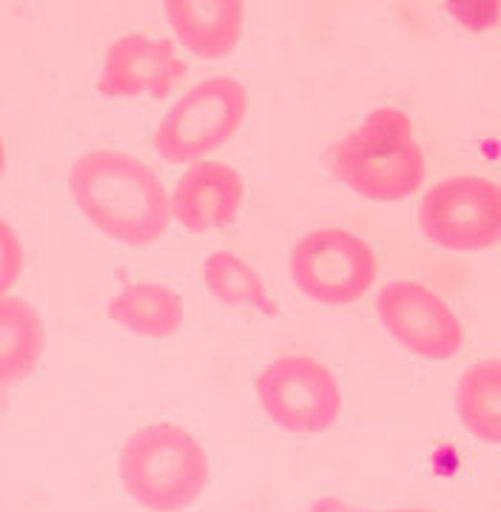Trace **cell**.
<instances>
[{"label": "cell", "instance_id": "14", "mask_svg": "<svg viewBox=\"0 0 501 512\" xmlns=\"http://www.w3.org/2000/svg\"><path fill=\"white\" fill-rule=\"evenodd\" d=\"M456 413L470 436L501 447V359L470 365L456 384Z\"/></svg>", "mask_w": 501, "mask_h": 512}, {"label": "cell", "instance_id": "4", "mask_svg": "<svg viewBox=\"0 0 501 512\" xmlns=\"http://www.w3.org/2000/svg\"><path fill=\"white\" fill-rule=\"evenodd\" d=\"M251 97L237 77L217 74L191 86L154 131L157 154L174 165L203 163L245 123Z\"/></svg>", "mask_w": 501, "mask_h": 512}, {"label": "cell", "instance_id": "11", "mask_svg": "<svg viewBox=\"0 0 501 512\" xmlns=\"http://www.w3.org/2000/svg\"><path fill=\"white\" fill-rule=\"evenodd\" d=\"M163 9L183 49L200 60H223L240 43L245 26L240 0H168Z\"/></svg>", "mask_w": 501, "mask_h": 512}, {"label": "cell", "instance_id": "7", "mask_svg": "<svg viewBox=\"0 0 501 512\" xmlns=\"http://www.w3.org/2000/svg\"><path fill=\"white\" fill-rule=\"evenodd\" d=\"M419 228L447 251H484L501 242V185L487 177H447L419 202Z\"/></svg>", "mask_w": 501, "mask_h": 512}, {"label": "cell", "instance_id": "8", "mask_svg": "<svg viewBox=\"0 0 501 512\" xmlns=\"http://www.w3.org/2000/svg\"><path fill=\"white\" fill-rule=\"evenodd\" d=\"M376 313L390 336L419 359L447 362L464 345L456 311L419 282H388L376 296Z\"/></svg>", "mask_w": 501, "mask_h": 512}, {"label": "cell", "instance_id": "20", "mask_svg": "<svg viewBox=\"0 0 501 512\" xmlns=\"http://www.w3.org/2000/svg\"><path fill=\"white\" fill-rule=\"evenodd\" d=\"M388 512H430V510H388Z\"/></svg>", "mask_w": 501, "mask_h": 512}, {"label": "cell", "instance_id": "3", "mask_svg": "<svg viewBox=\"0 0 501 512\" xmlns=\"http://www.w3.org/2000/svg\"><path fill=\"white\" fill-rule=\"evenodd\" d=\"M117 476L137 507L149 512H183L205 493L211 464L203 444L186 427L154 421L131 433L120 447Z\"/></svg>", "mask_w": 501, "mask_h": 512}, {"label": "cell", "instance_id": "17", "mask_svg": "<svg viewBox=\"0 0 501 512\" xmlns=\"http://www.w3.org/2000/svg\"><path fill=\"white\" fill-rule=\"evenodd\" d=\"M308 512H368V510H356L351 504H345V501H339V498H319L311 504V510Z\"/></svg>", "mask_w": 501, "mask_h": 512}, {"label": "cell", "instance_id": "16", "mask_svg": "<svg viewBox=\"0 0 501 512\" xmlns=\"http://www.w3.org/2000/svg\"><path fill=\"white\" fill-rule=\"evenodd\" d=\"M20 271H23V242L9 222L0 220V296H6L9 288L18 282Z\"/></svg>", "mask_w": 501, "mask_h": 512}, {"label": "cell", "instance_id": "19", "mask_svg": "<svg viewBox=\"0 0 501 512\" xmlns=\"http://www.w3.org/2000/svg\"><path fill=\"white\" fill-rule=\"evenodd\" d=\"M6 171V146H3V137H0V177Z\"/></svg>", "mask_w": 501, "mask_h": 512}, {"label": "cell", "instance_id": "13", "mask_svg": "<svg viewBox=\"0 0 501 512\" xmlns=\"http://www.w3.org/2000/svg\"><path fill=\"white\" fill-rule=\"evenodd\" d=\"M46 348L40 313L18 296H0V390L26 382Z\"/></svg>", "mask_w": 501, "mask_h": 512}, {"label": "cell", "instance_id": "2", "mask_svg": "<svg viewBox=\"0 0 501 512\" xmlns=\"http://www.w3.org/2000/svg\"><path fill=\"white\" fill-rule=\"evenodd\" d=\"M328 165L356 197L373 202L408 200L425 183V154L413 120L402 109H373L348 137H342Z\"/></svg>", "mask_w": 501, "mask_h": 512}, {"label": "cell", "instance_id": "15", "mask_svg": "<svg viewBox=\"0 0 501 512\" xmlns=\"http://www.w3.org/2000/svg\"><path fill=\"white\" fill-rule=\"evenodd\" d=\"M203 282L223 305H245L265 316H277V302L265 288L262 276L231 251H214L203 262Z\"/></svg>", "mask_w": 501, "mask_h": 512}, {"label": "cell", "instance_id": "5", "mask_svg": "<svg viewBox=\"0 0 501 512\" xmlns=\"http://www.w3.org/2000/svg\"><path fill=\"white\" fill-rule=\"evenodd\" d=\"M291 279L311 302L342 308L362 299L376 282V254L345 228H316L291 251Z\"/></svg>", "mask_w": 501, "mask_h": 512}, {"label": "cell", "instance_id": "18", "mask_svg": "<svg viewBox=\"0 0 501 512\" xmlns=\"http://www.w3.org/2000/svg\"><path fill=\"white\" fill-rule=\"evenodd\" d=\"M6 407H9V390H0V419L6 416Z\"/></svg>", "mask_w": 501, "mask_h": 512}, {"label": "cell", "instance_id": "10", "mask_svg": "<svg viewBox=\"0 0 501 512\" xmlns=\"http://www.w3.org/2000/svg\"><path fill=\"white\" fill-rule=\"evenodd\" d=\"M245 183L234 165L203 160L188 165L180 183L171 191V220L191 234L223 231L240 214Z\"/></svg>", "mask_w": 501, "mask_h": 512}, {"label": "cell", "instance_id": "12", "mask_svg": "<svg viewBox=\"0 0 501 512\" xmlns=\"http://www.w3.org/2000/svg\"><path fill=\"white\" fill-rule=\"evenodd\" d=\"M109 319L143 339H168L183 328V296L160 282H134L109 302Z\"/></svg>", "mask_w": 501, "mask_h": 512}, {"label": "cell", "instance_id": "6", "mask_svg": "<svg viewBox=\"0 0 501 512\" xmlns=\"http://www.w3.org/2000/svg\"><path fill=\"white\" fill-rule=\"evenodd\" d=\"M257 399L265 416L288 433L331 430L342 413V390L336 376L305 353H288L262 367Z\"/></svg>", "mask_w": 501, "mask_h": 512}, {"label": "cell", "instance_id": "9", "mask_svg": "<svg viewBox=\"0 0 501 512\" xmlns=\"http://www.w3.org/2000/svg\"><path fill=\"white\" fill-rule=\"evenodd\" d=\"M186 77V63L168 37H149L131 32L114 40L106 49L103 69L97 77V92L109 100L151 97L166 100L174 86Z\"/></svg>", "mask_w": 501, "mask_h": 512}, {"label": "cell", "instance_id": "1", "mask_svg": "<svg viewBox=\"0 0 501 512\" xmlns=\"http://www.w3.org/2000/svg\"><path fill=\"white\" fill-rule=\"evenodd\" d=\"M69 188L83 217L120 245L146 248L168 231L171 194L151 165L126 151H86L69 171Z\"/></svg>", "mask_w": 501, "mask_h": 512}]
</instances>
